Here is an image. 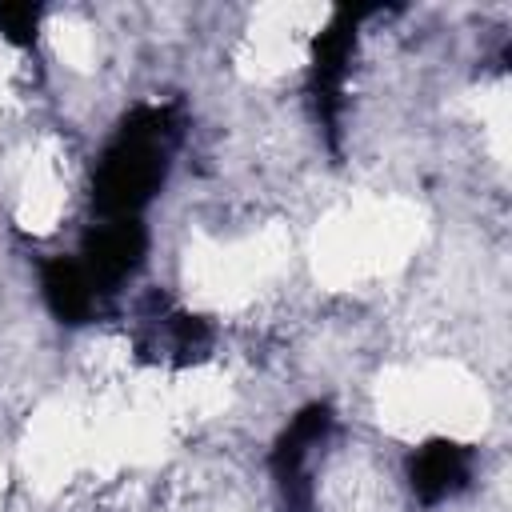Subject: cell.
<instances>
[{
    "mask_svg": "<svg viewBox=\"0 0 512 512\" xmlns=\"http://www.w3.org/2000/svg\"><path fill=\"white\" fill-rule=\"evenodd\" d=\"M172 144H176V112L168 104H140L116 124L112 140L96 160V180H92V204L100 220L140 216L152 204V196L168 180Z\"/></svg>",
    "mask_w": 512,
    "mask_h": 512,
    "instance_id": "6da1fadb",
    "label": "cell"
},
{
    "mask_svg": "<svg viewBox=\"0 0 512 512\" xmlns=\"http://www.w3.org/2000/svg\"><path fill=\"white\" fill-rule=\"evenodd\" d=\"M364 8H340L324 32L316 36L312 44V104H316V116L336 148L340 140V112H344V80H348V68H352V52H356V24H360Z\"/></svg>",
    "mask_w": 512,
    "mask_h": 512,
    "instance_id": "7a4b0ae2",
    "label": "cell"
},
{
    "mask_svg": "<svg viewBox=\"0 0 512 512\" xmlns=\"http://www.w3.org/2000/svg\"><path fill=\"white\" fill-rule=\"evenodd\" d=\"M328 432H332V408L324 400L304 404L280 432V440L272 448V476H276V488H280L288 512H312L308 456L316 444H324Z\"/></svg>",
    "mask_w": 512,
    "mask_h": 512,
    "instance_id": "3957f363",
    "label": "cell"
},
{
    "mask_svg": "<svg viewBox=\"0 0 512 512\" xmlns=\"http://www.w3.org/2000/svg\"><path fill=\"white\" fill-rule=\"evenodd\" d=\"M144 252H148V232L140 216H112L84 232L76 260L84 264V272L104 296V292H116L144 264Z\"/></svg>",
    "mask_w": 512,
    "mask_h": 512,
    "instance_id": "277c9868",
    "label": "cell"
},
{
    "mask_svg": "<svg viewBox=\"0 0 512 512\" xmlns=\"http://www.w3.org/2000/svg\"><path fill=\"white\" fill-rule=\"evenodd\" d=\"M472 480V448L448 440V436H436L428 444H420L412 456H408V484H412V496L420 504H444L448 496H456L460 488H468Z\"/></svg>",
    "mask_w": 512,
    "mask_h": 512,
    "instance_id": "5b68a950",
    "label": "cell"
},
{
    "mask_svg": "<svg viewBox=\"0 0 512 512\" xmlns=\"http://www.w3.org/2000/svg\"><path fill=\"white\" fill-rule=\"evenodd\" d=\"M40 292L60 324H88L100 304V288L76 256H48L40 264Z\"/></svg>",
    "mask_w": 512,
    "mask_h": 512,
    "instance_id": "8992f818",
    "label": "cell"
},
{
    "mask_svg": "<svg viewBox=\"0 0 512 512\" xmlns=\"http://www.w3.org/2000/svg\"><path fill=\"white\" fill-rule=\"evenodd\" d=\"M212 332L200 316H188V312H168L164 316V344L168 352H176V360H196L204 356Z\"/></svg>",
    "mask_w": 512,
    "mask_h": 512,
    "instance_id": "52a82bcc",
    "label": "cell"
},
{
    "mask_svg": "<svg viewBox=\"0 0 512 512\" xmlns=\"http://www.w3.org/2000/svg\"><path fill=\"white\" fill-rule=\"evenodd\" d=\"M40 28V4H0V36L28 48Z\"/></svg>",
    "mask_w": 512,
    "mask_h": 512,
    "instance_id": "ba28073f",
    "label": "cell"
}]
</instances>
